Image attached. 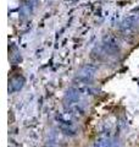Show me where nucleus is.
Wrapping results in <instances>:
<instances>
[{"label":"nucleus","mask_w":139,"mask_h":147,"mask_svg":"<svg viewBox=\"0 0 139 147\" xmlns=\"http://www.w3.org/2000/svg\"><path fill=\"white\" fill-rule=\"evenodd\" d=\"M101 49L104 50L105 55H115L116 53L120 52V45H118V42L115 40L114 38H108L105 39L103 44H101Z\"/></svg>","instance_id":"nucleus-2"},{"label":"nucleus","mask_w":139,"mask_h":147,"mask_svg":"<svg viewBox=\"0 0 139 147\" xmlns=\"http://www.w3.org/2000/svg\"><path fill=\"white\" fill-rule=\"evenodd\" d=\"M93 147H114V142L109 137H100L95 141Z\"/></svg>","instance_id":"nucleus-5"},{"label":"nucleus","mask_w":139,"mask_h":147,"mask_svg":"<svg viewBox=\"0 0 139 147\" xmlns=\"http://www.w3.org/2000/svg\"><path fill=\"white\" fill-rule=\"evenodd\" d=\"M96 70H98V67L95 65H93V64H87V65L82 66L80 70L77 71L76 79L80 82H83V84H88V82L94 77Z\"/></svg>","instance_id":"nucleus-1"},{"label":"nucleus","mask_w":139,"mask_h":147,"mask_svg":"<svg viewBox=\"0 0 139 147\" xmlns=\"http://www.w3.org/2000/svg\"><path fill=\"white\" fill-rule=\"evenodd\" d=\"M59 121H60V129H61V131L63 132V134H66V135H76V131H77V129L75 126V124H73L70 119L67 118H63V117H60L59 119Z\"/></svg>","instance_id":"nucleus-3"},{"label":"nucleus","mask_w":139,"mask_h":147,"mask_svg":"<svg viewBox=\"0 0 139 147\" xmlns=\"http://www.w3.org/2000/svg\"><path fill=\"white\" fill-rule=\"evenodd\" d=\"M138 26H139V16H131L126 18V20H123L120 27H121L122 31L128 32V31H133L138 28Z\"/></svg>","instance_id":"nucleus-4"}]
</instances>
